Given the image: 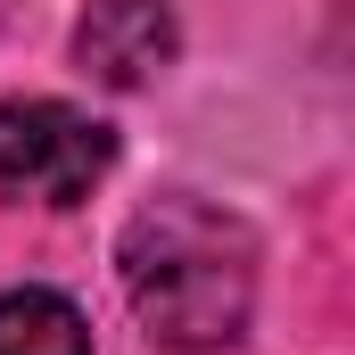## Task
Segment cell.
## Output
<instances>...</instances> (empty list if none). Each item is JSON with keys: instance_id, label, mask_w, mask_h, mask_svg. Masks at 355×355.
Instances as JSON below:
<instances>
[{"instance_id": "cell-1", "label": "cell", "mask_w": 355, "mask_h": 355, "mask_svg": "<svg viewBox=\"0 0 355 355\" xmlns=\"http://www.w3.org/2000/svg\"><path fill=\"white\" fill-rule=\"evenodd\" d=\"M124 297L141 331L174 355H215L248 331L257 306V240L240 215L207 198H149L124 223Z\"/></svg>"}, {"instance_id": "cell-3", "label": "cell", "mask_w": 355, "mask_h": 355, "mask_svg": "<svg viewBox=\"0 0 355 355\" xmlns=\"http://www.w3.org/2000/svg\"><path fill=\"white\" fill-rule=\"evenodd\" d=\"M75 58L99 83L141 91L149 75L174 67V8L166 0H91L83 25H75Z\"/></svg>"}, {"instance_id": "cell-4", "label": "cell", "mask_w": 355, "mask_h": 355, "mask_svg": "<svg viewBox=\"0 0 355 355\" xmlns=\"http://www.w3.org/2000/svg\"><path fill=\"white\" fill-rule=\"evenodd\" d=\"M0 355H91V331L58 289H8L0 297Z\"/></svg>"}, {"instance_id": "cell-2", "label": "cell", "mask_w": 355, "mask_h": 355, "mask_svg": "<svg viewBox=\"0 0 355 355\" xmlns=\"http://www.w3.org/2000/svg\"><path fill=\"white\" fill-rule=\"evenodd\" d=\"M116 166V132L67 99H0V198L75 207Z\"/></svg>"}]
</instances>
